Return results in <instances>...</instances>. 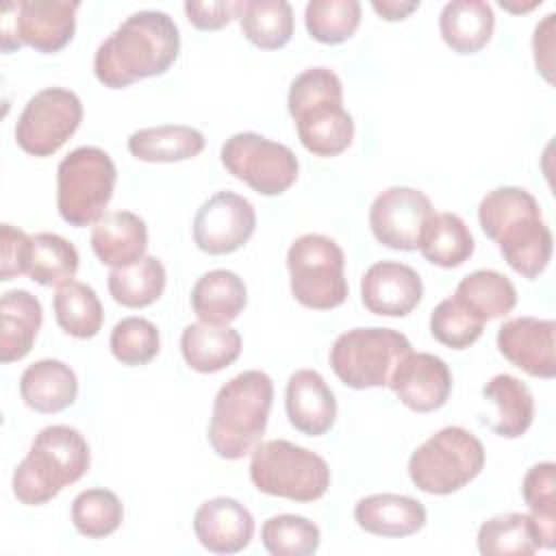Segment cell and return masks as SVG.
<instances>
[{"label": "cell", "mask_w": 556, "mask_h": 556, "mask_svg": "<svg viewBox=\"0 0 556 556\" xmlns=\"http://www.w3.org/2000/svg\"><path fill=\"white\" fill-rule=\"evenodd\" d=\"M248 304V287L230 269L202 274L191 289V308L200 321L226 326L235 321Z\"/></svg>", "instance_id": "484cf974"}, {"label": "cell", "mask_w": 556, "mask_h": 556, "mask_svg": "<svg viewBox=\"0 0 556 556\" xmlns=\"http://www.w3.org/2000/svg\"><path fill=\"white\" fill-rule=\"evenodd\" d=\"M250 480L256 491L291 502H315L330 486L328 463L287 439L261 441L250 452Z\"/></svg>", "instance_id": "52a82bcc"}, {"label": "cell", "mask_w": 556, "mask_h": 556, "mask_svg": "<svg viewBox=\"0 0 556 556\" xmlns=\"http://www.w3.org/2000/svg\"><path fill=\"white\" fill-rule=\"evenodd\" d=\"M180 352L189 369L198 374H215L239 358L241 334L228 324L195 321L185 326L180 334Z\"/></svg>", "instance_id": "cb8c5ba5"}, {"label": "cell", "mask_w": 556, "mask_h": 556, "mask_svg": "<svg viewBox=\"0 0 556 556\" xmlns=\"http://www.w3.org/2000/svg\"><path fill=\"white\" fill-rule=\"evenodd\" d=\"M285 410L298 432L321 437L337 421V397L319 371L298 369L287 380Z\"/></svg>", "instance_id": "ffe728a7"}, {"label": "cell", "mask_w": 556, "mask_h": 556, "mask_svg": "<svg viewBox=\"0 0 556 556\" xmlns=\"http://www.w3.org/2000/svg\"><path fill=\"white\" fill-rule=\"evenodd\" d=\"M454 300L482 324L506 317L517 304V289L495 269H476L467 274L454 291Z\"/></svg>", "instance_id": "4dcf8cb0"}, {"label": "cell", "mask_w": 556, "mask_h": 556, "mask_svg": "<svg viewBox=\"0 0 556 556\" xmlns=\"http://www.w3.org/2000/svg\"><path fill=\"white\" fill-rule=\"evenodd\" d=\"M261 543L271 556H311L319 549L321 532L308 517L282 513L263 521Z\"/></svg>", "instance_id": "8d00e7d4"}, {"label": "cell", "mask_w": 556, "mask_h": 556, "mask_svg": "<svg viewBox=\"0 0 556 556\" xmlns=\"http://www.w3.org/2000/svg\"><path fill=\"white\" fill-rule=\"evenodd\" d=\"M410 352L406 334L393 328H352L341 332L328 354L334 376L350 389L389 387L395 365Z\"/></svg>", "instance_id": "30bf717a"}, {"label": "cell", "mask_w": 556, "mask_h": 556, "mask_svg": "<svg viewBox=\"0 0 556 556\" xmlns=\"http://www.w3.org/2000/svg\"><path fill=\"white\" fill-rule=\"evenodd\" d=\"M239 26L261 50L285 48L293 37V9L287 0H239Z\"/></svg>", "instance_id": "d6a6232c"}, {"label": "cell", "mask_w": 556, "mask_h": 556, "mask_svg": "<svg viewBox=\"0 0 556 556\" xmlns=\"http://www.w3.org/2000/svg\"><path fill=\"white\" fill-rule=\"evenodd\" d=\"M180 52V33L165 11L146 9L128 15L96 50L93 74L109 89L165 74Z\"/></svg>", "instance_id": "6da1fadb"}, {"label": "cell", "mask_w": 556, "mask_h": 556, "mask_svg": "<svg viewBox=\"0 0 556 556\" xmlns=\"http://www.w3.org/2000/svg\"><path fill=\"white\" fill-rule=\"evenodd\" d=\"M308 35L326 46L348 41L361 24V2L356 0H311L304 9Z\"/></svg>", "instance_id": "f35d334b"}, {"label": "cell", "mask_w": 556, "mask_h": 556, "mask_svg": "<svg viewBox=\"0 0 556 556\" xmlns=\"http://www.w3.org/2000/svg\"><path fill=\"white\" fill-rule=\"evenodd\" d=\"M117 167L109 152L96 146L72 150L56 167V208L76 228L93 226L113 198Z\"/></svg>", "instance_id": "ba28073f"}, {"label": "cell", "mask_w": 556, "mask_h": 556, "mask_svg": "<svg viewBox=\"0 0 556 556\" xmlns=\"http://www.w3.org/2000/svg\"><path fill=\"white\" fill-rule=\"evenodd\" d=\"M478 552L484 556H530L545 547L543 532L532 515L502 513L478 528Z\"/></svg>", "instance_id": "f546056e"}, {"label": "cell", "mask_w": 556, "mask_h": 556, "mask_svg": "<svg viewBox=\"0 0 556 556\" xmlns=\"http://www.w3.org/2000/svg\"><path fill=\"white\" fill-rule=\"evenodd\" d=\"M78 0H17L7 2L0 20L2 52L30 46L41 54L63 50L76 33Z\"/></svg>", "instance_id": "8fae6325"}, {"label": "cell", "mask_w": 556, "mask_h": 556, "mask_svg": "<svg viewBox=\"0 0 556 556\" xmlns=\"http://www.w3.org/2000/svg\"><path fill=\"white\" fill-rule=\"evenodd\" d=\"M291 295L306 308L330 311L348 300L341 245L319 232L298 237L287 250Z\"/></svg>", "instance_id": "9c48e42d"}, {"label": "cell", "mask_w": 556, "mask_h": 556, "mask_svg": "<svg viewBox=\"0 0 556 556\" xmlns=\"http://www.w3.org/2000/svg\"><path fill=\"white\" fill-rule=\"evenodd\" d=\"M482 395L495 406V419L489 424L497 437L519 439L534 421V397L526 382L510 374L493 376Z\"/></svg>", "instance_id": "f1b7e54d"}, {"label": "cell", "mask_w": 556, "mask_h": 556, "mask_svg": "<svg viewBox=\"0 0 556 556\" xmlns=\"http://www.w3.org/2000/svg\"><path fill=\"white\" fill-rule=\"evenodd\" d=\"M397 400L415 413H432L445 406L452 393V374L443 358L430 352H408L389 380Z\"/></svg>", "instance_id": "e0dca14e"}, {"label": "cell", "mask_w": 556, "mask_h": 556, "mask_svg": "<svg viewBox=\"0 0 556 556\" xmlns=\"http://www.w3.org/2000/svg\"><path fill=\"white\" fill-rule=\"evenodd\" d=\"M219 159L228 174L261 195L285 193L300 174V161L289 146L250 130L230 135L222 143Z\"/></svg>", "instance_id": "7c38bea8"}, {"label": "cell", "mask_w": 556, "mask_h": 556, "mask_svg": "<svg viewBox=\"0 0 556 556\" xmlns=\"http://www.w3.org/2000/svg\"><path fill=\"white\" fill-rule=\"evenodd\" d=\"M89 465V443L76 428L65 424L46 426L13 471V495L26 506L48 504L65 486L78 482Z\"/></svg>", "instance_id": "5b68a950"}, {"label": "cell", "mask_w": 556, "mask_h": 556, "mask_svg": "<svg viewBox=\"0 0 556 556\" xmlns=\"http://www.w3.org/2000/svg\"><path fill=\"white\" fill-rule=\"evenodd\" d=\"M148 226L132 211L104 213L91 226V250L102 265L128 267L146 256Z\"/></svg>", "instance_id": "7402d4cb"}, {"label": "cell", "mask_w": 556, "mask_h": 556, "mask_svg": "<svg viewBox=\"0 0 556 556\" xmlns=\"http://www.w3.org/2000/svg\"><path fill=\"white\" fill-rule=\"evenodd\" d=\"M432 213V202L424 191L393 185L374 198L369 206V228L384 248L413 252Z\"/></svg>", "instance_id": "9a60e30c"}, {"label": "cell", "mask_w": 556, "mask_h": 556, "mask_svg": "<svg viewBox=\"0 0 556 556\" xmlns=\"http://www.w3.org/2000/svg\"><path fill=\"white\" fill-rule=\"evenodd\" d=\"M287 109L300 143L315 156H337L354 141V117L343 109V85L330 67H308L289 87Z\"/></svg>", "instance_id": "3957f363"}, {"label": "cell", "mask_w": 556, "mask_h": 556, "mask_svg": "<svg viewBox=\"0 0 556 556\" xmlns=\"http://www.w3.org/2000/svg\"><path fill=\"white\" fill-rule=\"evenodd\" d=\"M256 230L252 202L235 191H217L195 211L191 235L198 250L211 256L241 250Z\"/></svg>", "instance_id": "5bb4252c"}, {"label": "cell", "mask_w": 556, "mask_h": 556, "mask_svg": "<svg viewBox=\"0 0 556 556\" xmlns=\"http://www.w3.org/2000/svg\"><path fill=\"white\" fill-rule=\"evenodd\" d=\"M417 250L428 263L454 269L471 258L476 241L469 226L456 213H432L424 226Z\"/></svg>", "instance_id": "1f68e13d"}, {"label": "cell", "mask_w": 556, "mask_h": 556, "mask_svg": "<svg viewBox=\"0 0 556 556\" xmlns=\"http://www.w3.org/2000/svg\"><path fill=\"white\" fill-rule=\"evenodd\" d=\"M204 135L187 124H159L130 132L128 152L143 163H180L204 150Z\"/></svg>", "instance_id": "4316f807"}, {"label": "cell", "mask_w": 556, "mask_h": 556, "mask_svg": "<svg viewBox=\"0 0 556 556\" xmlns=\"http://www.w3.org/2000/svg\"><path fill=\"white\" fill-rule=\"evenodd\" d=\"M371 9L387 22H397V20H406L413 11L419 9V0H374Z\"/></svg>", "instance_id": "bcb514c9"}, {"label": "cell", "mask_w": 556, "mask_h": 556, "mask_svg": "<svg viewBox=\"0 0 556 556\" xmlns=\"http://www.w3.org/2000/svg\"><path fill=\"white\" fill-rule=\"evenodd\" d=\"M122 521V500L109 489H85L72 502V523L87 539L111 536Z\"/></svg>", "instance_id": "74e56055"}, {"label": "cell", "mask_w": 556, "mask_h": 556, "mask_svg": "<svg viewBox=\"0 0 556 556\" xmlns=\"http://www.w3.org/2000/svg\"><path fill=\"white\" fill-rule=\"evenodd\" d=\"M478 222L519 276L534 280L547 269L554 237L543 222L539 200L528 189L497 187L489 191L478 204Z\"/></svg>", "instance_id": "7a4b0ae2"}, {"label": "cell", "mask_w": 556, "mask_h": 556, "mask_svg": "<svg viewBox=\"0 0 556 556\" xmlns=\"http://www.w3.org/2000/svg\"><path fill=\"white\" fill-rule=\"evenodd\" d=\"M111 354L128 367L148 365L156 358L161 350L159 328L146 317H124L119 319L109 337Z\"/></svg>", "instance_id": "60d3db41"}, {"label": "cell", "mask_w": 556, "mask_h": 556, "mask_svg": "<svg viewBox=\"0 0 556 556\" xmlns=\"http://www.w3.org/2000/svg\"><path fill=\"white\" fill-rule=\"evenodd\" d=\"M274 402V382L261 369L230 378L213 400L208 445L219 458L239 460L261 443Z\"/></svg>", "instance_id": "277c9868"}, {"label": "cell", "mask_w": 556, "mask_h": 556, "mask_svg": "<svg viewBox=\"0 0 556 556\" xmlns=\"http://www.w3.org/2000/svg\"><path fill=\"white\" fill-rule=\"evenodd\" d=\"M424 295L419 274L397 261H378L361 278L363 306L380 317H406Z\"/></svg>", "instance_id": "ac0fdd59"}, {"label": "cell", "mask_w": 556, "mask_h": 556, "mask_svg": "<svg viewBox=\"0 0 556 556\" xmlns=\"http://www.w3.org/2000/svg\"><path fill=\"white\" fill-rule=\"evenodd\" d=\"M0 248H2L0 280L7 282V280H13L22 274H28L33 237H28L22 228H15L11 224H2L0 226Z\"/></svg>", "instance_id": "7bdbcfd3"}, {"label": "cell", "mask_w": 556, "mask_h": 556, "mask_svg": "<svg viewBox=\"0 0 556 556\" xmlns=\"http://www.w3.org/2000/svg\"><path fill=\"white\" fill-rule=\"evenodd\" d=\"M521 495L530 515L536 519L545 549L556 545V465L543 460L532 465L521 480Z\"/></svg>", "instance_id": "ab89813d"}, {"label": "cell", "mask_w": 556, "mask_h": 556, "mask_svg": "<svg viewBox=\"0 0 556 556\" xmlns=\"http://www.w3.org/2000/svg\"><path fill=\"white\" fill-rule=\"evenodd\" d=\"M556 321L541 317H513L497 330L500 354L532 378L556 376Z\"/></svg>", "instance_id": "2e32d148"}, {"label": "cell", "mask_w": 556, "mask_h": 556, "mask_svg": "<svg viewBox=\"0 0 556 556\" xmlns=\"http://www.w3.org/2000/svg\"><path fill=\"white\" fill-rule=\"evenodd\" d=\"M185 15L198 30H219L228 26L239 11V2L217 0V2H185Z\"/></svg>", "instance_id": "ee69618b"}, {"label": "cell", "mask_w": 556, "mask_h": 556, "mask_svg": "<svg viewBox=\"0 0 556 556\" xmlns=\"http://www.w3.org/2000/svg\"><path fill=\"white\" fill-rule=\"evenodd\" d=\"M554 22L556 13H547L534 28L532 37V52L536 72L547 80L554 83Z\"/></svg>", "instance_id": "f6af8a7d"}, {"label": "cell", "mask_w": 556, "mask_h": 556, "mask_svg": "<svg viewBox=\"0 0 556 556\" xmlns=\"http://www.w3.org/2000/svg\"><path fill=\"white\" fill-rule=\"evenodd\" d=\"M484 324L465 311L454 298L441 300L430 313V334L445 348L465 350L482 337Z\"/></svg>", "instance_id": "b9f144b4"}, {"label": "cell", "mask_w": 556, "mask_h": 556, "mask_svg": "<svg viewBox=\"0 0 556 556\" xmlns=\"http://www.w3.org/2000/svg\"><path fill=\"white\" fill-rule=\"evenodd\" d=\"M252 513L235 497H213L198 506L193 515V534L200 545L213 554H237L254 536Z\"/></svg>", "instance_id": "d6986e66"}, {"label": "cell", "mask_w": 556, "mask_h": 556, "mask_svg": "<svg viewBox=\"0 0 556 556\" xmlns=\"http://www.w3.org/2000/svg\"><path fill=\"white\" fill-rule=\"evenodd\" d=\"M482 441L463 426H445L408 458L410 482L430 495H452L476 480L484 467Z\"/></svg>", "instance_id": "8992f818"}, {"label": "cell", "mask_w": 556, "mask_h": 556, "mask_svg": "<svg viewBox=\"0 0 556 556\" xmlns=\"http://www.w3.org/2000/svg\"><path fill=\"white\" fill-rule=\"evenodd\" d=\"M354 521L361 530L384 536V539H404L417 534L426 521V506L400 493H374L365 495L354 504Z\"/></svg>", "instance_id": "44dd1931"}, {"label": "cell", "mask_w": 556, "mask_h": 556, "mask_svg": "<svg viewBox=\"0 0 556 556\" xmlns=\"http://www.w3.org/2000/svg\"><path fill=\"white\" fill-rule=\"evenodd\" d=\"M167 274L161 258L146 254L128 267L111 269L106 287L111 298L126 308H146L165 291Z\"/></svg>", "instance_id": "836d02e7"}, {"label": "cell", "mask_w": 556, "mask_h": 556, "mask_svg": "<svg viewBox=\"0 0 556 556\" xmlns=\"http://www.w3.org/2000/svg\"><path fill=\"white\" fill-rule=\"evenodd\" d=\"M439 30L456 54H476L493 37V7L484 0H452L441 9Z\"/></svg>", "instance_id": "d4e9b609"}, {"label": "cell", "mask_w": 556, "mask_h": 556, "mask_svg": "<svg viewBox=\"0 0 556 556\" xmlns=\"http://www.w3.org/2000/svg\"><path fill=\"white\" fill-rule=\"evenodd\" d=\"M83 122L80 98L65 87H46L28 98L17 124L15 141L30 156H52Z\"/></svg>", "instance_id": "4fadbf2b"}, {"label": "cell", "mask_w": 556, "mask_h": 556, "mask_svg": "<svg viewBox=\"0 0 556 556\" xmlns=\"http://www.w3.org/2000/svg\"><path fill=\"white\" fill-rule=\"evenodd\" d=\"M20 395L35 413H61L78 397L74 369L56 358H41L28 365L20 378Z\"/></svg>", "instance_id": "603a6c76"}, {"label": "cell", "mask_w": 556, "mask_h": 556, "mask_svg": "<svg viewBox=\"0 0 556 556\" xmlns=\"http://www.w3.org/2000/svg\"><path fill=\"white\" fill-rule=\"evenodd\" d=\"M78 250L56 232H37L30 248L28 276L43 287H63L78 271Z\"/></svg>", "instance_id": "d590c367"}, {"label": "cell", "mask_w": 556, "mask_h": 556, "mask_svg": "<svg viewBox=\"0 0 556 556\" xmlns=\"http://www.w3.org/2000/svg\"><path fill=\"white\" fill-rule=\"evenodd\" d=\"M52 308L59 328L74 339H93L104 321V308L98 293L78 280L56 289Z\"/></svg>", "instance_id": "e575fe53"}, {"label": "cell", "mask_w": 556, "mask_h": 556, "mask_svg": "<svg viewBox=\"0 0 556 556\" xmlns=\"http://www.w3.org/2000/svg\"><path fill=\"white\" fill-rule=\"evenodd\" d=\"M541 4V0H534V2H528V4H510V2H506V0H502L500 2V7L502 9H506V11H513V13H526V11H532L534 7H539Z\"/></svg>", "instance_id": "7dc6e473"}, {"label": "cell", "mask_w": 556, "mask_h": 556, "mask_svg": "<svg viewBox=\"0 0 556 556\" xmlns=\"http://www.w3.org/2000/svg\"><path fill=\"white\" fill-rule=\"evenodd\" d=\"M2 334H0V361H22L39 334L43 311L41 302L26 289L7 291L0 300Z\"/></svg>", "instance_id": "83f0119b"}]
</instances>
